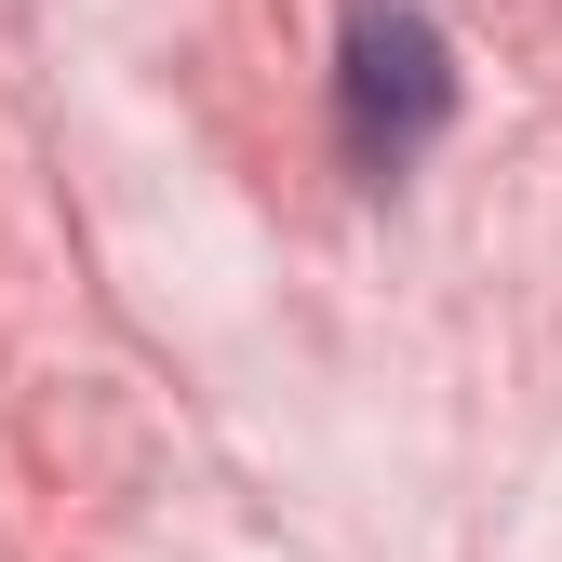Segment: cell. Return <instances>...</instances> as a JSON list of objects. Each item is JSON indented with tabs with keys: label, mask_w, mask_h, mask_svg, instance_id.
Returning a JSON list of instances; mask_svg holds the SVG:
<instances>
[{
	"label": "cell",
	"mask_w": 562,
	"mask_h": 562,
	"mask_svg": "<svg viewBox=\"0 0 562 562\" xmlns=\"http://www.w3.org/2000/svg\"><path fill=\"white\" fill-rule=\"evenodd\" d=\"M335 121H348V161L362 175H402L429 134L456 121V54L415 0H362L335 41Z\"/></svg>",
	"instance_id": "1"
}]
</instances>
